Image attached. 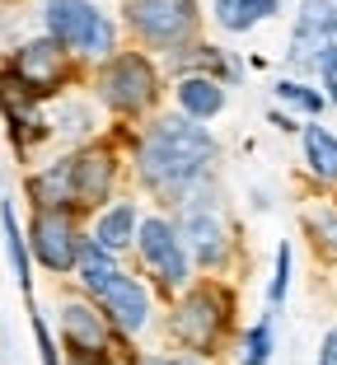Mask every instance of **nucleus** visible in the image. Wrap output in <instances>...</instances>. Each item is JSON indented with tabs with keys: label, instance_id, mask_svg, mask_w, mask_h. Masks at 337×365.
Returning <instances> with one entry per match:
<instances>
[{
	"label": "nucleus",
	"instance_id": "1",
	"mask_svg": "<svg viewBox=\"0 0 337 365\" xmlns=\"http://www.w3.org/2000/svg\"><path fill=\"white\" fill-rule=\"evenodd\" d=\"M216 155L220 145L202 122L187 118V113H169V118H155L145 127V136L136 140V173L155 192L187 197L197 182L211 178Z\"/></svg>",
	"mask_w": 337,
	"mask_h": 365
},
{
	"label": "nucleus",
	"instance_id": "2",
	"mask_svg": "<svg viewBox=\"0 0 337 365\" xmlns=\"http://www.w3.org/2000/svg\"><path fill=\"white\" fill-rule=\"evenodd\" d=\"M43 29L76 61H108L118 52V24L94 0H43Z\"/></svg>",
	"mask_w": 337,
	"mask_h": 365
},
{
	"label": "nucleus",
	"instance_id": "3",
	"mask_svg": "<svg viewBox=\"0 0 337 365\" xmlns=\"http://www.w3.org/2000/svg\"><path fill=\"white\" fill-rule=\"evenodd\" d=\"M94 94L118 118H141L160 98V66L145 52H113L108 61H98Z\"/></svg>",
	"mask_w": 337,
	"mask_h": 365
},
{
	"label": "nucleus",
	"instance_id": "4",
	"mask_svg": "<svg viewBox=\"0 0 337 365\" xmlns=\"http://www.w3.org/2000/svg\"><path fill=\"white\" fill-rule=\"evenodd\" d=\"M197 0H127V29L150 52H178L197 38Z\"/></svg>",
	"mask_w": 337,
	"mask_h": 365
},
{
	"label": "nucleus",
	"instance_id": "5",
	"mask_svg": "<svg viewBox=\"0 0 337 365\" xmlns=\"http://www.w3.org/2000/svg\"><path fill=\"white\" fill-rule=\"evenodd\" d=\"M229 309H234V304H229V290H220V286H192L183 300L174 304L169 333H174L192 356H207V351H216V342L225 337Z\"/></svg>",
	"mask_w": 337,
	"mask_h": 365
},
{
	"label": "nucleus",
	"instance_id": "6",
	"mask_svg": "<svg viewBox=\"0 0 337 365\" xmlns=\"http://www.w3.org/2000/svg\"><path fill=\"white\" fill-rule=\"evenodd\" d=\"M136 253H141V267L164 290H183L187 277H192L187 244H183V235H178V225L169 215H145L141 225H136Z\"/></svg>",
	"mask_w": 337,
	"mask_h": 365
},
{
	"label": "nucleus",
	"instance_id": "7",
	"mask_svg": "<svg viewBox=\"0 0 337 365\" xmlns=\"http://www.w3.org/2000/svg\"><path fill=\"white\" fill-rule=\"evenodd\" d=\"M337 52V0H300L291 29V66L300 76L318 71Z\"/></svg>",
	"mask_w": 337,
	"mask_h": 365
},
{
	"label": "nucleus",
	"instance_id": "8",
	"mask_svg": "<svg viewBox=\"0 0 337 365\" xmlns=\"http://www.w3.org/2000/svg\"><path fill=\"white\" fill-rule=\"evenodd\" d=\"M10 71H14V76H19L38 98H52V94H61V89L71 85L76 52H66V47L56 43L52 33H43V38H28V43L14 47Z\"/></svg>",
	"mask_w": 337,
	"mask_h": 365
},
{
	"label": "nucleus",
	"instance_id": "9",
	"mask_svg": "<svg viewBox=\"0 0 337 365\" xmlns=\"http://www.w3.org/2000/svg\"><path fill=\"white\" fill-rule=\"evenodd\" d=\"M28 239H33V258L43 262L47 272H56V277H66V272H76L80 262V230L76 220H71V211H52V206H38V215H33L28 225Z\"/></svg>",
	"mask_w": 337,
	"mask_h": 365
},
{
	"label": "nucleus",
	"instance_id": "10",
	"mask_svg": "<svg viewBox=\"0 0 337 365\" xmlns=\"http://www.w3.org/2000/svg\"><path fill=\"white\" fill-rule=\"evenodd\" d=\"M89 295L98 300V309L108 314V323L118 328V333H141L145 323H150V290H145L136 277H127L122 267L98 290H89Z\"/></svg>",
	"mask_w": 337,
	"mask_h": 365
},
{
	"label": "nucleus",
	"instance_id": "11",
	"mask_svg": "<svg viewBox=\"0 0 337 365\" xmlns=\"http://www.w3.org/2000/svg\"><path fill=\"white\" fill-rule=\"evenodd\" d=\"M178 235H183L187 258H192V262H202V267H220V262H225L229 230H225V220L216 215V206L192 202L183 211V220H178Z\"/></svg>",
	"mask_w": 337,
	"mask_h": 365
},
{
	"label": "nucleus",
	"instance_id": "12",
	"mask_svg": "<svg viewBox=\"0 0 337 365\" xmlns=\"http://www.w3.org/2000/svg\"><path fill=\"white\" fill-rule=\"evenodd\" d=\"M71 169H76V211H94V206L108 202L113 182H118V160H113L108 145L76 150L71 155Z\"/></svg>",
	"mask_w": 337,
	"mask_h": 365
},
{
	"label": "nucleus",
	"instance_id": "13",
	"mask_svg": "<svg viewBox=\"0 0 337 365\" xmlns=\"http://www.w3.org/2000/svg\"><path fill=\"white\" fill-rule=\"evenodd\" d=\"M108 328L113 323L98 304H89V300H66L61 304V337L76 356L103 361V356H108Z\"/></svg>",
	"mask_w": 337,
	"mask_h": 365
},
{
	"label": "nucleus",
	"instance_id": "14",
	"mask_svg": "<svg viewBox=\"0 0 337 365\" xmlns=\"http://www.w3.org/2000/svg\"><path fill=\"white\" fill-rule=\"evenodd\" d=\"M174 98H178V113H187V118L197 122H211L225 113L229 94H225V80L216 76H202V71H183L174 85Z\"/></svg>",
	"mask_w": 337,
	"mask_h": 365
},
{
	"label": "nucleus",
	"instance_id": "15",
	"mask_svg": "<svg viewBox=\"0 0 337 365\" xmlns=\"http://www.w3.org/2000/svg\"><path fill=\"white\" fill-rule=\"evenodd\" d=\"M28 197L33 206H52V211H76V169H71V155L52 160L28 178Z\"/></svg>",
	"mask_w": 337,
	"mask_h": 365
},
{
	"label": "nucleus",
	"instance_id": "16",
	"mask_svg": "<svg viewBox=\"0 0 337 365\" xmlns=\"http://www.w3.org/2000/svg\"><path fill=\"white\" fill-rule=\"evenodd\" d=\"M281 14V0H211V19H216V29L225 33H253L258 24L276 19Z\"/></svg>",
	"mask_w": 337,
	"mask_h": 365
},
{
	"label": "nucleus",
	"instance_id": "17",
	"mask_svg": "<svg viewBox=\"0 0 337 365\" xmlns=\"http://www.w3.org/2000/svg\"><path fill=\"white\" fill-rule=\"evenodd\" d=\"M300 145H305V164L318 182H337V131L309 118V127H300Z\"/></svg>",
	"mask_w": 337,
	"mask_h": 365
},
{
	"label": "nucleus",
	"instance_id": "18",
	"mask_svg": "<svg viewBox=\"0 0 337 365\" xmlns=\"http://www.w3.org/2000/svg\"><path fill=\"white\" fill-rule=\"evenodd\" d=\"M136 206L131 202H113V206H103L98 211V220H94V235L89 239H98L103 248H113V253H122V248H131L136 244Z\"/></svg>",
	"mask_w": 337,
	"mask_h": 365
},
{
	"label": "nucleus",
	"instance_id": "19",
	"mask_svg": "<svg viewBox=\"0 0 337 365\" xmlns=\"http://www.w3.org/2000/svg\"><path fill=\"white\" fill-rule=\"evenodd\" d=\"M272 94H276V103L295 108V113H305V118H318V113H323V103H328V98L318 94V89H309L305 80H276Z\"/></svg>",
	"mask_w": 337,
	"mask_h": 365
},
{
	"label": "nucleus",
	"instance_id": "20",
	"mask_svg": "<svg viewBox=\"0 0 337 365\" xmlns=\"http://www.w3.org/2000/svg\"><path fill=\"white\" fill-rule=\"evenodd\" d=\"M305 230L309 239H314V248L323 253L328 262H337V211L333 206H318V211L305 215Z\"/></svg>",
	"mask_w": 337,
	"mask_h": 365
},
{
	"label": "nucleus",
	"instance_id": "21",
	"mask_svg": "<svg viewBox=\"0 0 337 365\" xmlns=\"http://www.w3.org/2000/svg\"><path fill=\"white\" fill-rule=\"evenodd\" d=\"M0 230H5V248H10L14 277H19V286H28V248H24V235H19V220H14L10 202H0Z\"/></svg>",
	"mask_w": 337,
	"mask_h": 365
},
{
	"label": "nucleus",
	"instance_id": "22",
	"mask_svg": "<svg viewBox=\"0 0 337 365\" xmlns=\"http://www.w3.org/2000/svg\"><path fill=\"white\" fill-rule=\"evenodd\" d=\"M267 361H272V314L249 328V337H244V356H239V365H267Z\"/></svg>",
	"mask_w": 337,
	"mask_h": 365
},
{
	"label": "nucleus",
	"instance_id": "23",
	"mask_svg": "<svg viewBox=\"0 0 337 365\" xmlns=\"http://www.w3.org/2000/svg\"><path fill=\"white\" fill-rule=\"evenodd\" d=\"M286 290H291V244L276 248V272H272V286H267V300H272V309L286 300Z\"/></svg>",
	"mask_w": 337,
	"mask_h": 365
},
{
	"label": "nucleus",
	"instance_id": "24",
	"mask_svg": "<svg viewBox=\"0 0 337 365\" xmlns=\"http://www.w3.org/2000/svg\"><path fill=\"white\" fill-rule=\"evenodd\" d=\"M89 122H94V118H89V108H76V103H71V108L61 113V118H56V127H61V131H71V136H85V131H89Z\"/></svg>",
	"mask_w": 337,
	"mask_h": 365
},
{
	"label": "nucleus",
	"instance_id": "25",
	"mask_svg": "<svg viewBox=\"0 0 337 365\" xmlns=\"http://www.w3.org/2000/svg\"><path fill=\"white\" fill-rule=\"evenodd\" d=\"M318 80H323V98H328V103L337 108V52L328 56L323 66H318Z\"/></svg>",
	"mask_w": 337,
	"mask_h": 365
},
{
	"label": "nucleus",
	"instance_id": "26",
	"mask_svg": "<svg viewBox=\"0 0 337 365\" xmlns=\"http://www.w3.org/2000/svg\"><path fill=\"white\" fill-rule=\"evenodd\" d=\"M318 365H337V323L323 333V342H318Z\"/></svg>",
	"mask_w": 337,
	"mask_h": 365
},
{
	"label": "nucleus",
	"instance_id": "27",
	"mask_svg": "<svg viewBox=\"0 0 337 365\" xmlns=\"http://www.w3.org/2000/svg\"><path fill=\"white\" fill-rule=\"evenodd\" d=\"M136 365H202L197 356H141Z\"/></svg>",
	"mask_w": 337,
	"mask_h": 365
},
{
	"label": "nucleus",
	"instance_id": "28",
	"mask_svg": "<svg viewBox=\"0 0 337 365\" xmlns=\"http://www.w3.org/2000/svg\"><path fill=\"white\" fill-rule=\"evenodd\" d=\"M71 365H103V361H94V356H76Z\"/></svg>",
	"mask_w": 337,
	"mask_h": 365
}]
</instances>
